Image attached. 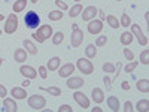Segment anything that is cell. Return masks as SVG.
Masks as SVG:
<instances>
[{
  "instance_id": "3957f363",
  "label": "cell",
  "mask_w": 149,
  "mask_h": 112,
  "mask_svg": "<svg viewBox=\"0 0 149 112\" xmlns=\"http://www.w3.org/2000/svg\"><path fill=\"white\" fill-rule=\"evenodd\" d=\"M24 22H26V26L29 29H37L40 26V18L34 10H30L26 14V17H24Z\"/></svg>"
},
{
  "instance_id": "8fae6325",
  "label": "cell",
  "mask_w": 149,
  "mask_h": 112,
  "mask_svg": "<svg viewBox=\"0 0 149 112\" xmlns=\"http://www.w3.org/2000/svg\"><path fill=\"white\" fill-rule=\"evenodd\" d=\"M82 20L84 21H90L93 18H95V15L98 14V9L95 6H86L85 9H82Z\"/></svg>"
},
{
  "instance_id": "ba28073f",
  "label": "cell",
  "mask_w": 149,
  "mask_h": 112,
  "mask_svg": "<svg viewBox=\"0 0 149 112\" xmlns=\"http://www.w3.org/2000/svg\"><path fill=\"white\" fill-rule=\"evenodd\" d=\"M88 32L91 34L102 33L103 32V21L102 20H95V18L90 20V22H88Z\"/></svg>"
},
{
  "instance_id": "681fc988",
  "label": "cell",
  "mask_w": 149,
  "mask_h": 112,
  "mask_svg": "<svg viewBox=\"0 0 149 112\" xmlns=\"http://www.w3.org/2000/svg\"><path fill=\"white\" fill-rule=\"evenodd\" d=\"M74 2H81V0H74Z\"/></svg>"
},
{
  "instance_id": "8d00e7d4",
  "label": "cell",
  "mask_w": 149,
  "mask_h": 112,
  "mask_svg": "<svg viewBox=\"0 0 149 112\" xmlns=\"http://www.w3.org/2000/svg\"><path fill=\"white\" fill-rule=\"evenodd\" d=\"M124 57H125L127 60H130V61L134 60V54H133V51H130L128 48H124Z\"/></svg>"
},
{
  "instance_id": "7a4b0ae2",
  "label": "cell",
  "mask_w": 149,
  "mask_h": 112,
  "mask_svg": "<svg viewBox=\"0 0 149 112\" xmlns=\"http://www.w3.org/2000/svg\"><path fill=\"white\" fill-rule=\"evenodd\" d=\"M29 106L33 109V111H40L45 108L46 105V100H45V97L40 96V94H34V96H30L29 97Z\"/></svg>"
},
{
  "instance_id": "f546056e",
  "label": "cell",
  "mask_w": 149,
  "mask_h": 112,
  "mask_svg": "<svg viewBox=\"0 0 149 112\" xmlns=\"http://www.w3.org/2000/svg\"><path fill=\"white\" fill-rule=\"evenodd\" d=\"M63 39H64V34L61 32H57V33L52 34V43L54 45H60L61 42H63Z\"/></svg>"
},
{
  "instance_id": "d590c367",
  "label": "cell",
  "mask_w": 149,
  "mask_h": 112,
  "mask_svg": "<svg viewBox=\"0 0 149 112\" xmlns=\"http://www.w3.org/2000/svg\"><path fill=\"white\" fill-rule=\"evenodd\" d=\"M37 72H39V75H40L42 79H46V78H48V69H46L45 66H40L39 69H37Z\"/></svg>"
},
{
  "instance_id": "cb8c5ba5",
  "label": "cell",
  "mask_w": 149,
  "mask_h": 112,
  "mask_svg": "<svg viewBox=\"0 0 149 112\" xmlns=\"http://www.w3.org/2000/svg\"><path fill=\"white\" fill-rule=\"evenodd\" d=\"M26 6H27V0H17L14 3V6H12V10L14 12H22L26 9Z\"/></svg>"
},
{
  "instance_id": "484cf974",
  "label": "cell",
  "mask_w": 149,
  "mask_h": 112,
  "mask_svg": "<svg viewBox=\"0 0 149 112\" xmlns=\"http://www.w3.org/2000/svg\"><path fill=\"white\" fill-rule=\"evenodd\" d=\"M48 18L51 21H60L63 18V12L61 10H51V12H48Z\"/></svg>"
},
{
  "instance_id": "6da1fadb",
  "label": "cell",
  "mask_w": 149,
  "mask_h": 112,
  "mask_svg": "<svg viewBox=\"0 0 149 112\" xmlns=\"http://www.w3.org/2000/svg\"><path fill=\"white\" fill-rule=\"evenodd\" d=\"M52 34H54L52 27L49 26V24H45V26H39V27H37V30L33 34V39L36 42H39V43H43L48 37H52Z\"/></svg>"
},
{
  "instance_id": "7bdbcfd3",
  "label": "cell",
  "mask_w": 149,
  "mask_h": 112,
  "mask_svg": "<svg viewBox=\"0 0 149 112\" xmlns=\"http://www.w3.org/2000/svg\"><path fill=\"white\" fill-rule=\"evenodd\" d=\"M121 87H122V90H130V82H127V81H124Z\"/></svg>"
},
{
  "instance_id": "8992f818",
  "label": "cell",
  "mask_w": 149,
  "mask_h": 112,
  "mask_svg": "<svg viewBox=\"0 0 149 112\" xmlns=\"http://www.w3.org/2000/svg\"><path fill=\"white\" fill-rule=\"evenodd\" d=\"M84 42V32L78 27V29H74L72 30V36H70V45L73 48H78L81 46V43Z\"/></svg>"
},
{
  "instance_id": "bcb514c9",
  "label": "cell",
  "mask_w": 149,
  "mask_h": 112,
  "mask_svg": "<svg viewBox=\"0 0 149 112\" xmlns=\"http://www.w3.org/2000/svg\"><path fill=\"white\" fill-rule=\"evenodd\" d=\"M3 20H5V15H3V14H0V21H3Z\"/></svg>"
},
{
  "instance_id": "44dd1931",
  "label": "cell",
  "mask_w": 149,
  "mask_h": 112,
  "mask_svg": "<svg viewBox=\"0 0 149 112\" xmlns=\"http://www.w3.org/2000/svg\"><path fill=\"white\" fill-rule=\"evenodd\" d=\"M60 64H61V58L60 57H52V58H49L48 60V70H51V72H54V70H57L58 67H60Z\"/></svg>"
},
{
  "instance_id": "ab89813d",
  "label": "cell",
  "mask_w": 149,
  "mask_h": 112,
  "mask_svg": "<svg viewBox=\"0 0 149 112\" xmlns=\"http://www.w3.org/2000/svg\"><path fill=\"white\" fill-rule=\"evenodd\" d=\"M58 112H73V109H72V106H69V105H61V106L58 108Z\"/></svg>"
},
{
  "instance_id": "e575fe53",
  "label": "cell",
  "mask_w": 149,
  "mask_h": 112,
  "mask_svg": "<svg viewBox=\"0 0 149 112\" xmlns=\"http://www.w3.org/2000/svg\"><path fill=\"white\" fill-rule=\"evenodd\" d=\"M137 64H139L137 61H134V60H133V61H130V63H128L125 67H124V70H125L127 73H131V72H134L136 67H137Z\"/></svg>"
},
{
  "instance_id": "d6a6232c",
  "label": "cell",
  "mask_w": 149,
  "mask_h": 112,
  "mask_svg": "<svg viewBox=\"0 0 149 112\" xmlns=\"http://www.w3.org/2000/svg\"><path fill=\"white\" fill-rule=\"evenodd\" d=\"M107 43V36H98L97 39H95V46L97 48H100V46H103V45H106Z\"/></svg>"
},
{
  "instance_id": "816d5d0a",
  "label": "cell",
  "mask_w": 149,
  "mask_h": 112,
  "mask_svg": "<svg viewBox=\"0 0 149 112\" xmlns=\"http://www.w3.org/2000/svg\"><path fill=\"white\" fill-rule=\"evenodd\" d=\"M118 2H121V0H118Z\"/></svg>"
},
{
  "instance_id": "52a82bcc",
  "label": "cell",
  "mask_w": 149,
  "mask_h": 112,
  "mask_svg": "<svg viewBox=\"0 0 149 112\" xmlns=\"http://www.w3.org/2000/svg\"><path fill=\"white\" fill-rule=\"evenodd\" d=\"M131 33H133V36L137 37V41H139V43L142 46L148 45V37H146V34H143V32H142L139 24H131Z\"/></svg>"
},
{
  "instance_id": "4fadbf2b",
  "label": "cell",
  "mask_w": 149,
  "mask_h": 112,
  "mask_svg": "<svg viewBox=\"0 0 149 112\" xmlns=\"http://www.w3.org/2000/svg\"><path fill=\"white\" fill-rule=\"evenodd\" d=\"M67 87L69 88H72V90H78V88H81V87H84V79L82 78H78V76H69V79H67Z\"/></svg>"
},
{
  "instance_id": "277c9868",
  "label": "cell",
  "mask_w": 149,
  "mask_h": 112,
  "mask_svg": "<svg viewBox=\"0 0 149 112\" xmlns=\"http://www.w3.org/2000/svg\"><path fill=\"white\" fill-rule=\"evenodd\" d=\"M76 67L79 69V72H82L84 75H91L94 72V66L88 58H79L76 61Z\"/></svg>"
},
{
  "instance_id": "f35d334b",
  "label": "cell",
  "mask_w": 149,
  "mask_h": 112,
  "mask_svg": "<svg viewBox=\"0 0 149 112\" xmlns=\"http://www.w3.org/2000/svg\"><path fill=\"white\" fill-rule=\"evenodd\" d=\"M55 5L60 8V10H67V9H69L67 3H64L63 0H55Z\"/></svg>"
},
{
  "instance_id": "1f68e13d",
  "label": "cell",
  "mask_w": 149,
  "mask_h": 112,
  "mask_svg": "<svg viewBox=\"0 0 149 112\" xmlns=\"http://www.w3.org/2000/svg\"><path fill=\"white\" fill-rule=\"evenodd\" d=\"M42 90L48 91L51 96H61V90L58 88V87H46V88H43V87H42Z\"/></svg>"
},
{
  "instance_id": "f6af8a7d",
  "label": "cell",
  "mask_w": 149,
  "mask_h": 112,
  "mask_svg": "<svg viewBox=\"0 0 149 112\" xmlns=\"http://www.w3.org/2000/svg\"><path fill=\"white\" fill-rule=\"evenodd\" d=\"M91 111H93V112H102L103 109H102V108H93Z\"/></svg>"
},
{
  "instance_id": "e0dca14e",
  "label": "cell",
  "mask_w": 149,
  "mask_h": 112,
  "mask_svg": "<svg viewBox=\"0 0 149 112\" xmlns=\"http://www.w3.org/2000/svg\"><path fill=\"white\" fill-rule=\"evenodd\" d=\"M14 60L17 63H24L27 60V51L24 48H17L15 52H14Z\"/></svg>"
},
{
  "instance_id": "603a6c76",
  "label": "cell",
  "mask_w": 149,
  "mask_h": 112,
  "mask_svg": "<svg viewBox=\"0 0 149 112\" xmlns=\"http://www.w3.org/2000/svg\"><path fill=\"white\" fill-rule=\"evenodd\" d=\"M85 55L88 57V58H94L97 55V46L94 43H90V45H86L85 48Z\"/></svg>"
},
{
  "instance_id": "f1b7e54d",
  "label": "cell",
  "mask_w": 149,
  "mask_h": 112,
  "mask_svg": "<svg viewBox=\"0 0 149 112\" xmlns=\"http://www.w3.org/2000/svg\"><path fill=\"white\" fill-rule=\"evenodd\" d=\"M119 26H122V27H130V26H131V18L128 17V14H122V15H121Z\"/></svg>"
},
{
  "instance_id": "5b68a950",
  "label": "cell",
  "mask_w": 149,
  "mask_h": 112,
  "mask_svg": "<svg viewBox=\"0 0 149 112\" xmlns=\"http://www.w3.org/2000/svg\"><path fill=\"white\" fill-rule=\"evenodd\" d=\"M18 29V17L15 14H10L8 18H6V24H5V33L8 34H12L15 33Z\"/></svg>"
},
{
  "instance_id": "9c48e42d",
  "label": "cell",
  "mask_w": 149,
  "mask_h": 112,
  "mask_svg": "<svg viewBox=\"0 0 149 112\" xmlns=\"http://www.w3.org/2000/svg\"><path fill=\"white\" fill-rule=\"evenodd\" d=\"M73 99H74V102H76L82 109H88L90 108V99L86 97L84 93H81V91H76L73 94Z\"/></svg>"
},
{
  "instance_id": "60d3db41",
  "label": "cell",
  "mask_w": 149,
  "mask_h": 112,
  "mask_svg": "<svg viewBox=\"0 0 149 112\" xmlns=\"http://www.w3.org/2000/svg\"><path fill=\"white\" fill-rule=\"evenodd\" d=\"M103 82H104V85L107 87V90H110V88H112V79L107 76V75H106V76L103 78Z\"/></svg>"
},
{
  "instance_id": "2e32d148",
  "label": "cell",
  "mask_w": 149,
  "mask_h": 112,
  "mask_svg": "<svg viewBox=\"0 0 149 112\" xmlns=\"http://www.w3.org/2000/svg\"><path fill=\"white\" fill-rule=\"evenodd\" d=\"M91 96H93V100H94V103H97V105H100V103H103L104 102V93H103V90L102 88H93V91H91Z\"/></svg>"
},
{
  "instance_id": "30bf717a",
  "label": "cell",
  "mask_w": 149,
  "mask_h": 112,
  "mask_svg": "<svg viewBox=\"0 0 149 112\" xmlns=\"http://www.w3.org/2000/svg\"><path fill=\"white\" fill-rule=\"evenodd\" d=\"M57 70H58L60 78H69V76H72V73L74 72V64L66 63V64H63V66H60Z\"/></svg>"
},
{
  "instance_id": "5bb4252c",
  "label": "cell",
  "mask_w": 149,
  "mask_h": 112,
  "mask_svg": "<svg viewBox=\"0 0 149 112\" xmlns=\"http://www.w3.org/2000/svg\"><path fill=\"white\" fill-rule=\"evenodd\" d=\"M10 96L14 99H18V100H22V99H26L29 94H27L24 87H14V88L10 90Z\"/></svg>"
},
{
  "instance_id": "d6986e66",
  "label": "cell",
  "mask_w": 149,
  "mask_h": 112,
  "mask_svg": "<svg viewBox=\"0 0 149 112\" xmlns=\"http://www.w3.org/2000/svg\"><path fill=\"white\" fill-rule=\"evenodd\" d=\"M22 45H24V49H26L29 54H31V55H37V52H39V49L34 46V43L30 39H24Z\"/></svg>"
},
{
  "instance_id": "d4e9b609",
  "label": "cell",
  "mask_w": 149,
  "mask_h": 112,
  "mask_svg": "<svg viewBox=\"0 0 149 112\" xmlns=\"http://www.w3.org/2000/svg\"><path fill=\"white\" fill-rule=\"evenodd\" d=\"M82 5L81 3H78V5H74L72 9H70V12H69V17L70 18H76L78 15H81V12H82Z\"/></svg>"
},
{
  "instance_id": "7402d4cb",
  "label": "cell",
  "mask_w": 149,
  "mask_h": 112,
  "mask_svg": "<svg viewBox=\"0 0 149 112\" xmlns=\"http://www.w3.org/2000/svg\"><path fill=\"white\" fill-rule=\"evenodd\" d=\"M136 87H137V90L142 91V93H148L149 91V79H140L137 81V84H136Z\"/></svg>"
},
{
  "instance_id": "83f0119b",
  "label": "cell",
  "mask_w": 149,
  "mask_h": 112,
  "mask_svg": "<svg viewBox=\"0 0 149 112\" xmlns=\"http://www.w3.org/2000/svg\"><path fill=\"white\" fill-rule=\"evenodd\" d=\"M106 20H107V24H109L112 29H118V27H119V21H118L116 17H113V15H107Z\"/></svg>"
},
{
  "instance_id": "7dc6e473",
  "label": "cell",
  "mask_w": 149,
  "mask_h": 112,
  "mask_svg": "<svg viewBox=\"0 0 149 112\" xmlns=\"http://www.w3.org/2000/svg\"><path fill=\"white\" fill-rule=\"evenodd\" d=\"M3 64V58H0V66H2Z\"/></svg>"
},
{
  "instance_id": "836d02e7",
  "label": "cell",
  "mask_w": 149,
  "mask_h": 112,
  "mask_svg": "<svg viewBox=\"0 0 149 112\" xmlns=\"http://www.w3.org/2000/svg\"><path fill=\"white\" fill-rule=\"evenodd\" d=\"M115 69H116V67H115L113 63H104V64H103V72H106L107 75H109V73H113Z\"/></svg>"
},
{
  "instance_id": "4dcf8cb0",
  "label": "cell",
  "mask_w": 149,
  "mask_h": 112,
  "mask_svg": "<svg viewBox=\"0 0 149 112\" xmlns=\"http://www.w3.org/2000/svg\"><path fill=\"white\" fill-rule=\"evenodd\" d=\"M140 63L148 66L149 64V49H143L142 54H140Z\"/></svg>"
},
{
  "instance_id": "9a60e30c",
  "label": "cell",
  "mask_w": 149,
  "mask_h": 112,
  "mask_svg": "<svg viewBox=\"0 0 149 112\" xmlns=\"http://www.w3.org/2000/svg\"><path fill=\"white\" fill-rule=\"evenodd\" d=\"M18 111V106L14 100V97L12 99H5L3 100V112H17Z\"/></svg>"
},
{
  "instance_id": "ee69618b",
  "label": "cell",
  "mask_w": 149,
  "mask_h": 112,
  "mask_svg": "<svg viewBox=\"0 0 149 112\" xmlns=\"http://www.w3.org/2000/svg\"><path fill=\"white\" fill-rule=\"evenodd\" d=\"M29 85H30V79H29V78L22 81V87H24V88H26V87H29Z\"/></svg>"
},
{
  "instance_id": "ffe728a7",
  "label": "cell",
  "mask_w": 149,
  "mask_h": 112,
  "mask_svg": "<svg viewBox=\"0 0 149 112\" xmlns=\"http://www.w3.org/2000/svg\"><path fill=\"white\" fill-rule=\"evenodd\" d=\"M133 39H134V36H133L131 32H124V33L121 34V37H119V41H121V43H122L124 46L131 45V43H133Z\"/></svg>"
},
{
  "instance_id": "4316f807",
  "label": "cell",
  "mask_w": 149,
  "mask_h": 112,
  "mask_svg": "<svg viewBox=\"0 0 149 112\" xmlns=\"http://www.w3.org/2000/svg\"><path fill=\"white\" fill-rule=\"evenodd\" d=\"M136 109H137L139 112H146L149 109V100H148V99H145V100H139Z\"/></svg>"
},
{
  "instance_id": "b9f144b4",
  "label": "cell",
  "mask_w": 149,
  "mask_h": 112,
  "mask_svg": "<svg viewBox=\"0 0 149 112\" xmlns=\"http://www.w3.org/2000/svg\"><path fill=\"white\" fill-rule=\"evenodd\" d=\"M6 88H5V85H2L0 84V99H5V96H6Z\"/></svg>"
},
{
  "instance_id": "ac0fdd59",
  "label": "cell",
  "mask_w": 149,
  "mask_h": 112,
  "mask_svg": "<svg viewBox=\"0 0 149 112\" xmlns=\"http://www.w3.org/2000/svg\"><path fill=\"white\" fill-rule=\"evenodd\" d=\"M107 108H110V111H113V112H118L119 108H121L119 99H118L116 96H110V97H107Z\"/></svg>"
},
{
  "instance_id": "74e56055",
  "label": "cell",
  "mask_w": 149,
  "mask_h": 112,
  "mask_svg": "<svg viewBox=\"0 0 149 112\" xmlns=\"http://www.w3.org/2000/svg\"><path fill=\"white\" fill-rule=\"evenodd\" d=\"M133 111H134V105L130 100H127L124 103V112H133Z\"/></svg>"
},
{
  "instance_id": "f907efd6",
  "label": "cell",
  "mask_w": 149,
  "mask_h": 112,
  "mask_svg": "<svg viewBox=\"0 0 149 112\" xmlns=\"http://www.w3.org/2000/svg\"><path fill=\"white\" fill-rule=\"evenodd\" d=\"M0 36H2V30H0Z\"/></svg>"
},
{
  "instance_id": "c3c4849f",
  "label": "cell",
  "mask_w": 149,
  "mask_h": 112,
  "mask_svg": "<svg viewBox=\"0 0 149 112\" xmlns=\"http://www.w3.org/2000/svg\"><path fill=\"white\" fill-rule=\"evenodd\" d=\"M37 2H39V0H31V3H37Z\"/></svg>"
},
{
  "instance_id": "7c38bea8",
  "label": "cell",
  "mask_w": 149,
  "mask_h": 112,
  "mask_svg": "<svg viewBox=\"0 0 149 112\" xmlns=\"http://www.w3.org/2000/svg\"><path fill=\"white\" fill-rule=\"evenodd\" d=\"M19 73L22 75L24 78H29V79H34V78L37 76L36 69H33L31 66H26V64L19 67Z\"/></svg>"
}]
</instances>
